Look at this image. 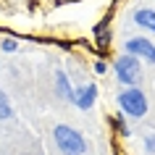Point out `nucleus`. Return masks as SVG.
Returning <instances> with one entry per match:
<instances>
[{"instance_id": "nucleus-10", "label": "nucleus", "mask_w": 155, "mask_h": 155, "mask_svg": "<svg viewBox=\"0 0 155 155\" xmlns=\"http://www.w3.org/2000/svg\"><path fill=\"white\" fill-rule=\"evenodd\" d=\"M145 150L147 153H155V134H150V137L145 139Z\"/></svg>"}, {"instance_id": "nucleus-11", "label": "nucleus", "mask_w": 155, "mask_h": 155, "mask_svg": "<svg viewBox=\"0 0 155 155\" xmlns=\"http://www.w3.org/2000/svg\"><path fill=\"white\" fill-rule=\"evenodd\" d=\"M105 71H108V66L103 63V61H97V63H95V74H100V76H103Z\"/></svg>"}, {"instance_id": "nucleus-5", "label": "nucleus", "mask_w": 155, "mask_h": 155, "mask_svg": "<svg viewBox=\"0 0 155 155\" xmlns=\"http://www.w3.org/2000/svg\"><path fill=\"white\" fill-rule=\"evenodd\" d=\"M95 100H97V87L95 84H84L79 90H74V95H71V103L79 110H90L95 105Z\"/></svg>"}, {"instance_id": "nucleus-1", "label": "nucleus", "mask_w": 155, "mask_h": 155, "mask_svg": "<svg viewBox=\"0 0 155 155\" xmlns=\"http://www.w3.org/2000/svg\"><path fill=\"white\" fill-rule=\"evenodd\" d=\"M53 139H55L58 150L63 155H84L87 153V139L82 131H76L68 124H58L53 129Z\"/></svg>"}, {"instance_id": "nucleus-3", "label": "nucleus", "mask_w": 155, "mask_h": 155, "mask_svg": "<svg viewBox=\"0 0 155 155\" xmlns=\"http://www.w3.org/2000/svg\"><path fill=\"white\" fill-rule=\"evenodd\" d=\"M116 76H118V82L126 84V87H137V82L142 79L139 58H134V55H121L118 61H116Z\"/></svg>"}, {"instance_id": "nucleus-7", "label": "nucleus", "mask_w": 155, "mask_h": 155, "mask_svg": "<svg viewBox=\"0 0 155 155\" xmlns=\"http://www.w3.org/2000/svg\"><path fill=\"white\" fill-rule=\"evenodd\" d=\"M55 92H58V97H63V100H71L74 90H71V82H68L66 71H58V74H55Z\"/></svg>"}, {"instance_id": "nucleus-2", "label": "nucleus", "mask_w": 155, "mask_h": 155, "mask_svg": "<svg viewBox=\"0 0 155 155\" xmlns=\"http://www.w3.org/2000/svg\"><path fill=\"white\" fill-rule=\"evenodd\" d=\"M118 105H121V110L126 116H131V118H142V116L147 113V97H145V92L137 90V87H126V90L118 95Z\"/></svg>"}, {"instance_id": "nucleus-8", "label": "nucleus", "mask_w": 155, "mask_h": 155, "mask_svg": "<svg viewBox=\"0 0 155 155\" xmlns=\"http://www.w3.org/2000/svg\"><path fill=\"white\" fill-rule=\"evenodd\" d=\"M8 118H13V105H11L8 95L0 90V121H8Z\"/></svg>"}, {"instance_id": "nucleus-6", "label": "nucleus", "mask_w": 155, "mask_h": 155, "mask_svg": "<svg viewBox=\"0 0 155 155\" xmlns=\"http://www.w3.org/2000/svg\"><path fill=\"white\" fill-rule=\"evenodd\" d=\"M134 24L147 29V32H155V11L153 8H139L134 13Z\"/></svg>"}, {"instance_id": "nucleus-4", "label": "nucleus", "mask_w": 155, "mask_h": 155, "mask_svg": "<svg viewBox=\"0 0 155 155\" xmlns=\"http://www.w3.org/2000/svg\"><path fill=\"white\" fill-rule=\"evenodd\" d=\"M126 55H134V58H145L147 63H155V45L147 37H131L126 40Z\"/></svg>"}, {"instance_id": "nucleus-9", "label": "nucleus", "mask_w": 155, "mask_h": 155, "mask_svg": "<svg viewBox=\"0 0 155 155\" xmlns=\"http://www.w3.org/2000/svg\"><path fill=\"white\" fill-rule=\"evenodd\" d=\"M16 48H18L16 40H3V50H5V53H13Z\"/></svg>"}]
</instances>
